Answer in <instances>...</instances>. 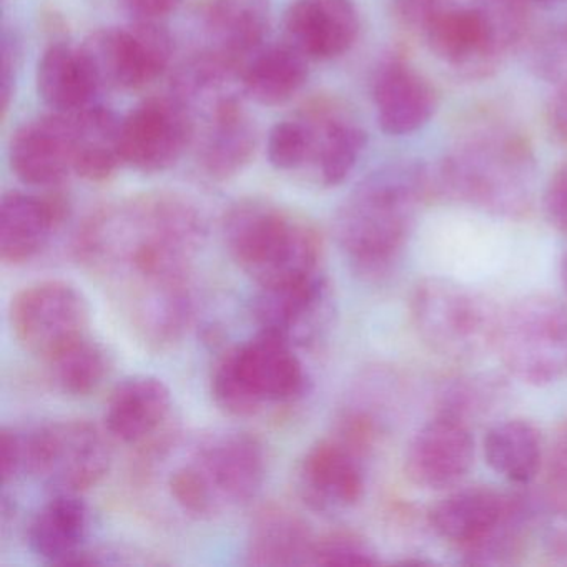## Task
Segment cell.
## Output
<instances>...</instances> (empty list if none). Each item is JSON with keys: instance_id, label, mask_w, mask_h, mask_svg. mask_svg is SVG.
<instances>
[{"instance_id": "1", "label": "cell", "mask_w": 567, "mask_h": 567, "mask_svg": "<svg viewBox=\"0 0 567 567\" xmlns=\"http://www.w3.org/2000/svg\"><path fill=\"white\" fill-rule=\"evenodd\" d=\"M205 237L190 198L145 192L95 208L75 234L74 255L137 338L167 348L194 320V268Z\"/></svg>"}, {"instance_id": "2", "label": "cell", "mask_w": 567, "mask_h": 567, "mask_svg": "<svg viewBox=\"0 0 567 567\" xmlns=\"http://www.w3.org/2000/svg\"><path fill=\"white\" fill-rule=\"evenodd\" d=\"M433 194V172L420 162L384 165L351 190L334 214L333 235L358 277L381 281L396 270L416 210Z\"/></svg>"}, {"instance_id": "3", "label": "cell", "mask_w": 567, "mask_h": 567, "mask_svg": "<svg viewBox=\"0 0 567 567\" xmlns=\"http://www.w3.org/2000/svg\"><path fill=\"white\" fill-rule=\"evenodd\" d=\"M172 434L145 451L144 457L147 466L167 467L165 491L182 513L210 519L250 503L260 493L267 453L254 434L217 431L187 447Z\"/></svg>"}, {"instance_id": "4", "label": "cell", "mask_w": 567, "mask_h": 567, "mask_svg": "<svg viewBox=\"0 0 567 567\" xmlns=\"http://www.w3.org/2000/svg\"><path fill=\"white\" fill-rule=\"evenodd\" d=\"M398 21L463 79H486L529 28V0H396Z\"/></svg>"}, {"instance_id": "5", "label": "cell", "mask_w": 567, "mask_h": 567, "mask_svg": "<svg viewBox=\"0 0 567 567\" xmlns=\"http://www.w3.org/2000/svg\"><path fill=\"white\" fill-rule=\"evenodd\" d=\"M221 238L231 260L260 290L323 274V237L318 228L274 202H235L221 218Z\"/></svg>"}, {"instance_id": "6", "label": "cell", "mask_w": 567, "mask_h": 567, "mask_svg": "<svg viewBox=\"0 0 567 567\" xmlns=\"http://www.w3.org/2000/svg\"><path fill=\"white\" fill-rule=\"evenodd\" d=\"M537 165L526 138L487 131L457 144L433 172L434 194L486 214L520 218L536 197Z\"/></svg>"}, {"instance_id": "7", "label": "cell", "mask_w": 567, "mask_h": 567, "mask_svg": "<svg viewBox=\"0 0 567 567\" xmlns=\"http://www.w3.org/2000/svg\"><path fill=\"white\" fill-rule=\"evenodd\" d=\"M307 371L290 341L258 330L225 351L212 371V396L225 413L251 417L267 408L297 401L307 390Z\"/></svg>"}, {"instance_id": "8", "label": "cell", "mask_w": 567, "mask_h": 567, "mask_svg": "<svg viewBox=\"0 0 567 567\" xmlns=\"http://www.w3.org/2000/svg\"><path fill=\"white\" fill-rule=\"evenodd\" d=\"M411 320L423 343L451 361H474L494 350L499 311L493 301L460 281L427 277L410 301Z\"/></svg>"}, {"instance_id": "9", "label": "cell", "mask_w": 567, "mask_h": 567, "mask_svg": "<svg viewBox=\"0 0 567 567\" xmlns=\"http://www.w3.org/2000/svg\"><path fill=\"white\" fill-rule=\"evenodd\" d=\"M494 350L523 383L560 380L567 373V308L546 295L520 298L501 313Z\"/></svg>"}, {"instance_id": "10", "label": "cell", "mask_w": 567, "mask_h": 567, "mask_svg": "<svg viewBox=\"0 0 567 567\" xmlns=\"http://www.w3.org/2000/svg\"><path fill=\"white\" fill-rule=\"evenodd\" d=\"M104 434L84 420L52 421L24 433V474L54 494H81L111 470Z\"/></svg>"}, {"instance_id": "11", "label": "cell", "mask_w": 567, "mask_h": 567, "mask_svg": "<svg viewBox=\"0 0 567 567\" xmlns=\"http://www.w3.org/2000/svg\"><path fill=\"white\" fill-rule=\"evenodd\" d=\"M9 320L18 343L44 363L91 334L87 298L69 281L44 280L22 288L12 298Z\"/></svg>"}, {"instance_id": "12", "label": "cell", "mask_w": 567, "mask_h": 567, "mask_svg": "<svg viewBox=\"0 0 567 567\" xmlns=\"http://www.w3.org/2000/svg\"><path fill=\"white\" fill-rule=\"evenodd\" d=\"M102 89L142 91L171 68L174 39L161 22H137L125 28L92 32L84 44Z\"/></svg>"}, {"instance_id": "13", "label": "cell", "mask_w": 567, "mask_h": 567, "mask_svg": "<svg viewBox=\"0 0 567 567\" xmlns=\"http://www.w3.org/2000/svg\"><path fill=\"white\" fill-rule=\"evenodd\" d=\"M194 141V117L174 94L145 99L121 122L122 161L141 174L171 171Z\"/></svg>"}, {"instance_id": "14", "label": "cell", "mask_w": 567, "mask_h": 567, "mask_svg": "<svg viewBox=\"0 0 567 567\" xmlns=\"http://www.w3.org/2000/svg\"><path fill=\"white\" fill-rule=\"evenodd\" d=\"M367 454L337 433L311 444L295 467V491L317 513L357 506L367 489Z\"/></svg>"}, {"instance_id": "15", "label": "cell", "mask_w": 567, "mask_h": 567, "mask_svg": "<svg viewBox=\"0 0 567 567\" xmlns=\"http://www.w3.org/2000/svg\"><path fill=\"white\" fill-rule=\"evenodd\" d=\"M474 451L470 424L436 411L408 444L404 473L423 489H450L470 473Z\"/></svg>"}, {"instance_id": "16", "label": "cell", "mask_w": 567, "mask_h": 567, "mask_svg": "<svg viewBox=\"0 0 567 567\" xmlns=\"http://www.w3.org/2000/svg\"><path fill=\"white\" fill-rule=\"evenodd\" d=\"M174 400L161 378L135 374L125 378L109 396L105 406V431L124 446L148 447L161 443L168 430Z\"/></svg>"}, {"instance_id": "17", "label": "cell", "mask_w": 567, "mask_h": 567, "mask_svg": "<svg viewBox=\"0 0 567 567\" xmlns=\"http://www.w3.org/2000/svg\"><path fill=\"white\" fill-rule=\"evenodd\" d=\"M254 317L260 330L298 344L315 343L333 317V293L324 274L287 287L258 290Z\"/></svg>"}, {"instance_id": "18", "label": "cell", "mask_w": 567, "mask_h": 567, "mask_svg": "<svg viewBox=\"0 0 567 567\" xmlns=\"http://www.w3.org/2000/svg\"><path fill=\"white\" fill-rule=\"evenodd\" d=\"M74 128L71 114L25 122L9 142V165L22 184L54 188L74 174Z\"/></svg>"}, {"instance_id": "19", "label": "cell", "mask_w": 567, "mask_h": 567, "mask_svg": "<svg viewBox=\"0 0 567 567\" xmlns=\"http://www.w3.org/2000/svg\"><path fill=\"white\" fill-rule=\"evenodd\" d=\"M360 29L353 0H293L284 18L285 42L315 62L348 54Z\"/></svg>"}, {"instance_id": "20", "label": "cell", "mask_w": 567, "mask_h": 567, "mask_svg": "<svg viewBox=\"0 0 567 567\" xmlns=\"http://www.w3.org/2000/svg\"><path fill=\"white\" fill-rule=\"evenodd\" d=\"M517 494L491 486L461 487L431 506L427 523L437 537L466 554L496 533L509 516Z\"/></svg>"}, {"instance_id": "21", "label": "cell", "mask_w": 567, "mask_h": 567, "mask_svg": "<svg viewBox=\"0 0 567 567\" xmlns=\"http://www.w3.org/2000/svg\"><path fill=\"white\" fill-rule=\"evenodd\" d=\"M200 118L204 128L195 135L198 167L210 181L237 177L254 161L258 147L257 125L245 111L241 97L221 102Z\"/></svg>"}, {"instance_id": "22", "label": "cell", "mask_w": 567, "mask_h": 567, "mask_svg": "<svg viewBox=\"0 0 567 567\" xmlns=\"http://www.w3.org/2000/svg\"><path fill=\"white\" fill-rule=\"evenodd\" d=\"M378 125L394 137L421 131L436 112V92L403 59H388L373 79Z\"/></svg>"}, {"instance_id": "23", "label": "cell", "mask_w": 567, "mask_h": 567, "mask_svg": "<svg viewBox=\"0 0 567 567\" xmlns=\"http://www.w3.org/2000/svg\"><path fill=\"white\" fill-rule=\"evenodd\" d=\"M198 28L202 49L245 64L264 45L271 24V0H204Z\"/></svg>"}, {"instance_id": "24", "label": "cell", "mask_w": 567, "mask_h": 567, "mask_svg": "<svg viewBox=\"0 0 567 567\" xmlns=\"http://www.w3.org/2000/svg\"><path fill=\"white\" fill-rule=\"evenodd\" d=\"M68 214L61 197L8 192L0 202V258L8 265L34 260Z\"/></svg>"}, {"instance_id": "25", "label": "cell", "mask_w": 567, "mask_h": 567, "mask_svg": "<svg viewBox=\"0 0 567 567\" xmlns=\"http://www.w3.org/2000/svg\"><path fill=\"white\" fill-rule=\"evenodd\" d=\"M89 527L91 514L79 494H54L29 524V546L48 563L82 566Z\"/></svg>"}, {"instance_id": "26", "label": "cell", "mask_w": 567, "mask_h": 567, "mask_svg": "<svg viewBox=\"0 0 567 567\" xmlns=\"http://www.w3.org/2000/svg\"><path fill=\"white\" fill-rule=\"evenodd\" d=\"M315 536L300 514L268 504L251 519L247 536V564L257 567L311 566Z\"/></svg>"}, {"instance_id": "27", "label": "cell", "mask_w": 567, "mask_h": 567, "mask_svg": "<svg viewBox=\"0 0 567 567\" xmlns=\"http://www.w3.org/2000/svg\"><path fill=\"white\" fill-rule=\"evenodd\" d=\"M39 97L55 114H75L95 104L102 91L84 49L54 42L39 59L35 71Z\"/></svg>"}, {"instance_id": "28", "label": "cell", "mask_w": 567, "mask_h": 567, "mask_svg": "<svg viewBox=\"0 0 567 567\" xmlns=\"http://www.w3.org/2000/svg\"><path fill=\"white\" fill-rule=\"evenodd\" d=\"M308 75V59L287 42L260 48L241 65V91L255 104L280 107L300 94Z\"/></svg>"}, {"instance_id": "29", "label": "cell", "mask_w": 567, "mask_h": 567, "mask_svg": "<svg viewBox=\"0 0 567 567\" xmlns=\"http://www.w3.org/2000/svg\"><path fill=\"white\" fill-rule=\"evenodd\" d=\"M317 124V151L313 168L317 182L324 188H334L348 181L368 144L367 132L350 115L328 105L311 107Z\"/></svg>"}, {"instance_id": "30", "label": "cell", "mask_w": 567, "mask_h": 567, "mask_svg": "<svg viewBox=\"0 0 567 567\" xmlns=\"http://www.w3.org/2000/svg\"><path fill=\"white\" fill-rule=\"evenodd\" d=\"M74 128V174L92 184L111 181L122 161L121 122L114 112L91 105L71 114Z\"/></svg>"}, {"instance_id": "31", "label": "cell", "mask_w": 567, "mask_h": 567, "mask_svg": "<svg viewBox=\"0 0 567 567\" xmlns=\"http://www.w3.org/2000/svg\"><path fill=\"white\" fill-rule=\"evenodd\" d=\"M484 457L494 473L516 486L536 480L543 466V437L536 424L520 417L501 421L483 440Z\"/></svg>"}, {"instance_id": "32", "label": "cell", "mask_w": 567, "mask_h": 567, "mask_svg": "<svg viewBox=\"0 0 567 567\" xmlns=\"http://www.w3.org/2000/svg\"><path fill=\"white\" fill-rule=\"evenodd\" d=\"M49 380L69 396L94 393L111 371V357L99 341L89 334L48 361Z\"/></svg>"}, {"instance_id": "33", "label": "cell", "mask_w": 567, "mask_h": 567, "mask_svg": "<svg viewBox=\"0 0 567 567\" xmlns=\"http://www.w3.org/2000/svg\"><path fill=\"white\" fill-rule=\"evenodd\" d=\"M317 124L310 112L303 117L278 122L268 132L267 158L278 172H297L313 165Z\"/></svg>"}, {"instance_id": "34", "label": "cell", "mask_w": 567, "mask_h": 567, "mask_svg": "<svg viewBox=\"0 0 567 567\" xmlns=\"http://www.w3.org/2000/svg\"><path fill=\"white\" fill-rule=\"evenodd\" d=\"M496 381L489 377H470L454 381L441 393L437 413L460 417L471 426V421L483 416L493 406L497 394L503 393V388Z\"/></svg>"}, {"instance_id": "35", "label": "cell", "mask_w": 567, "mask_h": 567, "mask_svg": "<svg viewBox=\"0 0 567 567\" xmlns=\"http://www.w3.org/2000/svg\"><path fill=\"white\" fill-rule=\"evenodd\" d=\"M380 563L377 546L363 534L331 530L315 539L311 566H377Z\"/></svg>"}, {"instance_id": "36", "label": "cell", "mask_w": 567, "mask_h": 567, "mask_svg": "<svg viewBox=\"0 0 567 567\" xmlns=\"http://www.w3.org/2000/svg\"><path fill=\"white\" fill-rule=\"evenodd\" d=\"M543 499L550 513L567 517V417L557 427L547 453Z\"/></svg>"}, {"instance_id": "37", "label": "cell", "mask_w": 567, "mask_h": 567, "mask_svg": "<svg viewBox=\"0 0 567 567\" xmlns=\"http://www.w3.org/2000/svg\"><path fill=\"white\" fill-rule=\"evenodd\" d=\"M533 69L550 84H567V22L537 42L533 52Z\"/></svg>"}, {"instance_id": "38", "label": "cell", "mask_w": 567, "mask_h": 567, "mask_svg": "<svg viewBox=\"0 0 567 567\" xmlns=\"http://www.w3.org/2000/svg\"><path fill=\"white\" fill-rule=\"evenodd\" d=\"M0 112L2 118L8 117L9 109L14 101L16 85L21 71L22 42L14 29L6 25L0 38Z\"/></svg>"}, {"instance_id": "39", "label": "cell", "mask_w": 567, "mask_h": 567, "mask_svg": "<svg viewBox=\"0 0 567 567\" xmlns=\"http://www.w3.org/2000/svg\"><path fill=\"white\" fill-rule=\"evenodd\" d=\"M543 202L547 221L557 231L567 235V164L547 182Z\"/></svg>"}, {"instance_id": "40", "label": "cell", "mask_w": 567, "mask_h": 567, "mask_svg": "<svg viewBox=\"0 0 567 567\" xmlns=\"http://www.w3.org/2000/svg\"><path fill=\"white\" fill-rule=\"evenodd\" d=\"M0 461H2V484L6 487L24 474V433L14 427H2Z\"/></svg>"}, {"instance_id": "41", "label": "cell", "mask_w": 567, "mask_h": 567, "mask_svg": "<svg viewBox=\"0 0 567 567\" xmlns=\"http://www.w3.org/2000/svg\"><path fill=\"white\" fill-rule=\"evenodd\" d=\"M122 9L137 22H161L178 11L184 0H118Z\"/></svg>"}, {"instance_id": "42", "label": "cell", "mask_w": 567, "mask_h": 567, "mask_svg": "<svg viewBox=\"0 0 567 567\" xmlns=\"http://www.w3.org/2000/svg\"><path fill=\"white\" fill-rule=\"evenodd\" d=\"M549 112L554 134L567 144V84L559 85Z\"/></svg>"}, {"instance_id": "43", "label": "cell", "mask_w": 567, "mask_h": 567, "mask_svg": "<svg viewBox=\"0 0 567 567\" xmlns=\"http://www.w3.org/2000/svg\"><path fill=\"white\" fill-rule=\"evenodd\" d=\"M547 553H549L553 563L567 566V529L560 530L549 540Z\"/></svg>"}, {"instance_id": "44", "label": "cell", "mask_w": 567, "mask_h": 567, "mask_svg": "<svg viewBox=\"0 0 567 567\" xmlns=\"http://www.w3.org/2000/svg\"><path fill=\"white\" fill-rule=\"evenodd\" d=\"M560 281H563L564 291L567 293V251L560 261Z\"/></svg>"}, {"instance_id": "45", "label": "cell", "mask_w": 567, "mask_h": 567, "mask_svg": "<svg viewBox=\"0 0 567 567\" xmlns=\"http://www.w3.org/2000/svg\"><path fill=\"white\" fill-rule=\"evenodd\" d=\"M537 2H559V0H537Z\"/></svg>"}]
</instances>
